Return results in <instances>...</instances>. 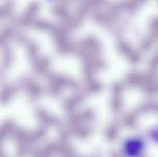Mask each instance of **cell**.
I'll return each mask as SVG.
<instances>
[{"mask_svg": "<svg viewBox=\"0 0 158 157\" xmlns=\"http://www.w3.org/2000/svg\"><path fill=\"white\" fill-rule=\"evenodd\" d=\"M144 150V143L138 138L127 139L122 146V152L125 157H141Z\"/></svg>", "mask_w": 158, "mask_h": 157, "instance_id": "1", "label": "cell"}]
</instances>
